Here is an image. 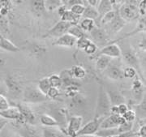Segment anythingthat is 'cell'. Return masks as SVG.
I'll list each match as a JSON object with an SVG mask.
<instances>
[{
    "mask_svg": "<svg viewBox=\"0 0 146 137\" xmlns=\"http://www.w3.org/2000/svg\"><path fill=\"white\" fill-rule=\"evenodd\" d=\"M111 103L109 99V97L106 91L105 87L101 84L98 89V99L95 111L94 118H101V117H107L110 114V108Z\"/></svg>",
    "mask_w": 146,
    "mask_h": 137,
    "instance_id": "6da1fadb",
    "label": "cell"
},
{
    "mask_svg": "<svg viewBox=\"0 0 146 137\" xmlns=\"http://www.w3.org/2000/svg\"><path fill=\"white\" fill-rule=\"evenodd\" d=\"M118 14L124 22H131L138 19L140 16L137 6L131 4L129 1H125L118 9Z\"/></svg>",
    "mask_w": 146,
    "mask_h": 137,
    "instance_id": "7a4b0ae2",
    "label": "cell"
},
{
    "mask_svg": "<svg viewBox=\"0 0 146 137\" xmlns=\"http://www.w3.org/2000/svg\"><path fill=\"white\" fill-rule=\"evenodd\" d=\"M23 97L25 101L29 103H41L48 99L46 96L42 93L37 88L33 86L25 88L23 93Z\"/></svg>",
    "mask_w": 146,
    "mask_h": 137,
    "instance_id": "3957f363",
    "label": "cell"
},
{
    "mask_svg": "<svg viewBox=\"0 0 146 137\" xmlns=\"http://www.w3.org/2000/svg\"><path fill=\"white\" fill-rule=\"evenodd\" d=\"M106 117L101 118H94L93 120L87 122L84 126H83L79 131L76 136H84V135H95L100 129V125L102 122L103 121Z\"/></svg>",
    "mask_w": 146,
    "mask_h": 137,
    "instance_id": "277c9868",
    "label": "cell"
},
{
    "mask_svg": "<svg viewBox=\"0 0 146 137\" xmlns=\"http://www.w3.org/2000/svg\"><path fill=\"white\" fill-rule=\"evenodd\" d=\"M99 55H106L111 58H119L121 57V48L116 43H109L93 55L91 58H96Z\"/></svg>",
    "mask_w": 146,
    "mask_h": 137,
    "instance_id": "5b68a950",
    "label": "cell"
},
{
    "mask_svg": "<svg viewBox=\"0 0 146 137\" xmlns=\"http://www.w3.org/2000/svg\"><path fill=\"white\" fill-rule=\"evenodd\" d=\"M83 118L81 116L75 115L71 117L68 121L67 127L65 130L66 135L70 137H76L78 132L82 127Z\"/></svg>",
    "mask_w": 146,
    "mask_h": 137,
    "instance_id": "8992f818",
    "label": "cell"
},
{
    "mask_svg": "<svg viewBox=\"0 0 146 137\" xmlns=\"http://www.w3.org/2000/svg\"><path fill=\"white\" fill-rule=\"evenodd\" d=\"M72 26L71 24L60 21L56 24L50 28L48 31L43 35V37H60L68 32L69 28Z\"/></svg>",
    "mask_w": 146,
    "mask_h": 137,
    "instance_id": "52a82bcc",
    "label": "cell"
},
{
    "mask_svg": "<svg viewBox=\"0 0 146 137\" xmlns=\"http://www.w3.org/2000/svg\"><path fill=\"white\" fill-rule=\"evenodd\" d=\"M90 36L92 37L94 44L98 46H106V45H108V34L106 33V32L105 31V29L100 28V27L95 26L94 28L90 32Z\"/></svg>",
    "mask_w": 146,
    "mask_h": 137,
    "instance_id": "ba28073f",
    "label": "cell"
},
{
    "mask_svg": "<svg viewBox=\"0 0 146 137\" xmlns=\"http://www.w3.org/2000/svg\"><path fill=\"white\" fill-rule=\"evenodd\" d=\"M15 106L17 107L20 111L24 123H28L31 125L35 124L36 116H35L34 112L29 106H28L25 104H22V103H16L15 104Z\"/></svg>",
    "mask_w": 146,
    "mask_h": 137,
    "instance_id": "9c48e42d",
    "label": "cell"
},
{
    "mask_svg": "<svg viewBox=\"0 0 146 137\" xmlns=\"http://www.w3.org/2000/svg\"><path fill=\"white\" fill-rule=\"evenodd\" d=\"M5 84L9 93L12 96L17 97L23 92L21 82L16 79L13 75H7L5 79Z\"/></svg>",
    "mask_w": 146,
    "mask_h": 137,
    "instance_id": "30bf717a",
    "label": "cell"
},
{
    "mask_svg": "<svg viewBox=\"0 0 146 137\" xmlns=\"http://www.w3.org/2000/svg\"><path fill=\"white\" fill-rule=\"evenodd\" d=\"M123 116L119 114H110L106 117L103 121L102 122L100 125V129H109V128H115L118 127L120 125L125 122Z\"/></svg>",
    "mask_w": 146,
    "mask_h": 137,
    "instance_id": "8fae6325",
    "label": "cell"
},
{
    "mask_svg": "<svg viewBox=\"0 0 146 137\" xmlns=\"http://www.w3.org/2000/svg\"><path fill=\"white\" fill-rule=\"evenodd\" d=\"M131 93L132 98L139 104L145 98V87L142 81L138 77H136V79H134L132 82Z\"/></svg>",
    "mask_w": 146,
    "mask_h": 137,
    "instance_id": "7c38bea8",
    "label": "cell"
},
{
    "mask_svg": "<svg viewBox=\"0 0 146 137\" xmlns=\"http://www.w3.org/2000/svg\"><path fill=\"white\" fill-rule=\"evenodd\" d=\"M0 116L7 120H14L16 122V123H20V124L24 123L21 113L18 110V108L15 105H12V106L11 105L8 109H7L5 111H0Z\"/></svg>",
    "mask_w": 146,
    "mask_h": 137,
    "instance_id": "4fadbf2b",
    "label": "cell"
},
{
    "mask_svg": "<svg viewBox=\"0 0 146 137\" xmlns=\"http://www.w3.org/2000/svg\"><path fill=\"white\" fill-rule=\"evenodd\" d=\"M17 132H19L22 137H42L38 129L34 125L28 123H18Z\"/></svg>",
    "mask_w": 146,
    "mask_h": 137,
    "instance_id": "5bb4252c",
    "label": "cell"
},
{
    "mask_svg": "<svg viewBox=\"0 0 146 137\" xmlns=\"http://www.w3.org/2000/svg\"><path fill=\"white\" fill-rule=\"evenodd\" d=\"M121 56H123L124 61L129 65V67H131L136 70L140 68L138 58L136 56V53L131 49L126 47L123 50H121Z\"/></svg>",
    "mask_w": 146,
    "mask_h": 137,
    "instance_id": "9a60e30c",
    "label": "cell"
},
{
    "mask_svg": "<svg viewBox=\"0 0 146 137\" xmlns=\"http://www.w3.org/2000/svg\"><path fill=\"white\" fill-rule=\"evenodd\" d=\"M105 74L110 79H115V80H119L123 78L122 68L119 65H117L116 63H113L112 62L108 66V68L105 70Z\"/></svg>",
    "mask_w": 146,
    "mask_h": 137,
    "instance_id": "2e32d148",
    "label": "cell"
},
{
    "mask_svg": "<svg viewBox=\"0 0 146 137\" xmlns=\"http://www.w3.org/2000/svg\"><path fill=\"white\" fill-rule=\"evenodd\" d=\"M105 89L109 97V99L112 106H117L120 104L125 103V97L119 90L115 89H106V88Z\"/></svg>",
    "mask_w": 146,
    "mask_h": 137,
    "instance_id": "e0dca14e",
    "label": "cell"
},
{
    "mask_svg": "<svg viewBox=\"0 0 146 137\" xmlns=\"http://www.w3.org/2000/svg\"><path fill=\"white\" fill-rule=\"evenodd\" d=\"M76 41L77 39L76 37H74L67 32L66 34L58 37L55 42H53L52 45L55 46H64V47L71 48L76 45Z\"/></svg>",
    "mask_w": 146,
    "mask_h": 137,
    "instance_id": "ac0fdd59",
    "label": "cell"
},
{
    "mask_svg": "<svg viewBox=\"0 0 146 137\" xmlns=\"http://www.w3.org/2000/svg\"><path fill=\"white\" fill-rule=\"evenodd\" d=\"M126 24V22L123 21L120 16H119V14L117 13V15L115 16V18L114 19V21H111L110 24H108L107 25H106L105 27H107V31L106 33L108 34H116L123 28V26Z\"/></svg>",
    "mask_w": 146,
    "mask_h": 137,
    "instance_id": "d6986e66",
    "label": "cell"
},
{
    "mask_svg": "<svg viewBox=\"0 0 146 137\" xmlns=\"http://www.w3.org/2000/svg\"><path fill=\"white\" fill-rule=\"evenodd\" d=\"M66 136L65 132L58 126H44L42 128V137H66Z\"/></svg>",
    "mask_w": 146,
    "mask_h": 137,
    "instance_id": "ffe728a7",
    "label": "cell"
},
{
    "mask_svg": "<svg viewBox=\"0 0 146 137\" xmlns=\"http://www.w3.org/2000/svg\"><path fill=\"white\" fill-rule=\"evenodd\" d=\"M30 7H31L32 12L37 17L42 16L46 11L44 0L30 1Z\"/></svg>",
    "mask_w": 146,
    "mask_h": 137,
    "instance_id": "44dd1931",
    "label": "cell"
},
{
    "mask_svg": "<svg viewBox=\"0 0 146 137\" xmlns=\"http://www.w3.org/2000/svg\"><path fill=\"white\" fill-rule=\"evenodd\" d=\"M59 76H60L61 80H62V85H64L66 87H69V86H72V85H77V86H80L77 84V82H76V79H75L72 76L70 69L63 71L60 73Z\"/></svg>",
    "mask_w": 146,
    "mask_h": 137,
    "instance_id": "7402d4cb",
    "label": "cell"
},
{
    "mask_svg": "<svg viewBox=\"0 0 146 137\" xmlns=\"http://www.w3.org/2000/svg\"><path fill=\"white\" fill-rule=\"evenodd\" d=\"M97 10L98 12L99 17L98 20H100L102 16L113 10V6L110 0H101L97 7Z\"/></svg>",
    "mask_w": 146,
    "mask_h": 137,
    "instance_id": "603a6c76",
    "label": "cell"
},
{
    "mask_svg": "<svg viewBox=\"0 0 146 137\" xmlns=\"http://www.w3.org/2000/svg\"><path fill=\"white\" fill-rule=\"evenodd\" d=\"M0 48L5 50L9 52H18L20 51V48L16 46L13 42H11L7 38L0 34Z\"/></svg>",
    "mask_w": 146,
    "mask_h": 137,
    "instance_id": "cb8c5ba5",
    "label": "cell"
},
{
    "mask_svg": "<svg viewBox=\"0 0 146 137\" xmlns=\"http://www.w3.org/2000/svg\"><path fill=\"white\" fill-rule=\"evenodd\" d=\"M29 50L34 57L40 58L46 53V48L42 44H39L37 42H33L29 46Z\"/></svg>",
    "mask_w": 146,
    "mask_h": 137,
    "instance_id": "d4e9b609",
    "label": "cell"
},
{
    "mask_svg": "<svg viewBox=\"0 0 146 137\" xmlns=\"http://www.w3.org/2000/svg\"><path fill=\"white\" fill-rule=\"evenodd\" d=\"M96 58H97L96 68L99 71H105L108 68V66L113 60V58H110L106 55H99V56L96 57Z\"/></svg>",
    "mask_w": 146,
    "mask_h": 137,
    "instance_id": "484cf974",
    "label": "cell"
},
{
    "mask_svg": "<svg viewBox=\"0 0 146 137\" xmlns=\"http://www.w3.org/2000/svg\"><path fill=\"white\" fill-rule=\"evenodd\" d=\"M40 122L43 126H47V127H51V126H58L59 124L57 120L52 117L51 115L48 114H42L40 116Z\"/></svg>",
    "mask_w": 146,
    "mask_h": 137,
    "instance_id": "4316f807",
    "label": "cell"
},
{
    "mask_svg": "<svg viewBox=\"0 0 146 137\" xmlns=\"http://www.w3.org/2000/svg\"><path fill=\"white\" fill-rule=\"evenodd\" d=\"M80 16L73 14L70 10H67L63 16H61V21L71 24L72 25H77L80 23Z\"/></svg>",
    "mask_w": 146,
    "mask_h": 137,
    "instance_id": "83f0119b",
    "label": "cell"
},
{
    "mask_svg": "<svg viewBox=\"0 0 146 137\" xmlns=\"http://www.w3.org/2000/svg\"><path fill=\"white\" fill-rule=\"evenodd\" d=\"M82 16L84 17V19H90L95 21V20L98 19L99 15L96 7L88 5L87 7H85Z\"/></svg>",
    "mask_w": 146,
    "mask_h": 137,
    "instance_id": "f1b7e54d",
    "label": "cell"
},
{
    "mask_svg": "<svg viewBox=\"0 0 146 137\" xmlns=\"http://www.w3.org/2000/svg\"><path fill=\"white\" fill-rule=\"evenodd\" d=\"M70 70L72 76L76 79H84L86 75V70L81 66H73Z\"/></svg>",
    "mask_w": 146,
    "mask_h": 137,
    "instance_id": "f546056e",
    "label": "cell"
},
{
    "mask_svg": "<svg viewBox=\"0 0 146 137\" xmlns=\"http://www.w3.org/2000/svg\"><path fill=\"white\" fill-rule=\"evenodd\" d=\"M36 88L39 89V91L42 93L46 96L49 89L51 88L50 84V81H49V78L48 77H45V78H42V79H40L38 81V84H37V87Z\"/></svg>",
    "mask_w": 146,
    "mask_h": 137,
    "instance_id": "4dcf8cb0",
    "label": "cell"
},
{
    "mask_svg": "<svg viewBox=\"0 0 146 137\" xmlns=\"http://www.w3.org/2000/svg\"><path fill=\"white\" fill-rule=\"evenodd\" d=\"M80 28L83 30L84 32H90L92 31L94 28V27L96 26L95 21L90 19H83L82 21L80 22Z\"/></svg>",
    "mask_w": 146,
    "mask_h": 137,
    "instance_id": "1f68e13d",
    "label": "cell"
},
{
    "mask_svg": "<svg viewBox=\"0 0 146 137\" xmlns=\"http://www.w3.org/2000/svg\"><path fill=\"white\" fill-rule=\"evenodd\" d=\"M68 34L72 35L74 37H76L77 40L81 38V37H86L85 36V32L80 28V27L77 25H72V26L69 28L68 31Z\"/></svg>",
    "mask_w": 146,
    "mask_h": 137,
    "instance_id": "d6a6232c",
    "label": "cell"
},
{
    "mask_svg": "<svg viewBox=\"0 0 146 137\" xmlns=\"http://www.w3.org/2000/svg\"><path fill=\"white\" fill-rule=\"evenodd\" d=\"M0 137H22L19 132L15 129L9 127L8 125L5 126L0 132Z\"/></svg>",
    "mask_w": 146,
    "mask_h": 137,
    "instance_id": "836d02e7",
    "label": "cell"
},
{
    "mask_svg": "<svg viewBox=\"0 0 146 137\" xmlns=\"http://www.w3.org/2000/svg\"><path fill=\"white\" fill-rule=\"evenodd\" d=\"M117 13H118V10H112L110 11H109L108 13H106V15H104V16H102V17L99 20L101 24H102V25H104V26L107 25V24H110L111 21H114V19L115 18Z\"/></svg>",
    "mask_w": 146,
    "mask_h": 137,
    "instance_id": "e575fe53",
    "label": "cell"
},
{
    "mask_svg": "<svg viewBox=\"0 0 146 137\" xmlns=\"http://www.w3.org/2000/svg\"><path fill=\"white\" fill-rule=\"evenodd\" d=\"M63 5L62 1L59 0H48L45 1V7H46V10L52 11L58 9L60 6Z\"/></svg>",
    "mask_w": 146,
    "mask_h": 137,
    "instance_id": "d590c367",
    "label": "cell"
},
{
    "mask_svg": "<svg viewBox=\"0 0 146 137\" xmlns=\"http://www.w3.org/2000/svg\"><path fill=\"white\" fill-rule=\"evenodd\" d=\"M48 78H49V81H50V84L51 87L58 89L60 86H62V80H61L59 75L53 74Z\"/></svg>",
    "mask_w": 146,
    "mask_h": 137,
    "instance_id": "8d00e7d4",
    "label": "cell"
},
{
    "mask_svg": "<svg viewBox=\"0 0 146 137\" xmlns=\"http://www.w3.org/2000/svg\"><path fill=\"white\" fill-rule=\"evenodd\" d=\"M79 93H80V88L77 85H72V86L67 87L66 89V95L72 98L80 94Z\"/></svg>",
    "mask_w": 146,
    "mask_h": 137,
    "instance_id": "74e56055",
    "label": "cell"
},
{
    "mask_svg": "<svg viewBox=\"0 0 146 137\" xmlns=\"http://www.w3.org/2000/svg\"><path fill=\"white\" fill-rule=\"evenodd\" d=\"M123 78L125 77L127 79H133L136 76V70L131 67H127L125 68L124 70H123Z\"/></svg>",
    "mask_w": 146,
    "mask_h": 137,
    "instance_id": "f35d334b",
    "label": "cell"
},
{
    "mask_svg": "<svg viewBox=\"0 0 146 137\" xmlns=\"http://www.w3.org/2000/svg\"><path fill=\"white\" fill-rule=\"evenodd\" d=\"M84 8H85V7L84 6V4H76V5L72 6L69 10L71 11L73 14H75L76 16H81L83 15Z\"/></svg>",
    "mask_w": 146,
    "mask_h": 137,
    "instance_id": "ab89813d",
    "label": "cell"
},
{
    "mask_svg": "<svg viewBox=\"0 0 146 137\" xmlns=\"http://www.w3.org/2000/svg\"><path fill=\"white\" fill-rule=\"evenodd\" d=\"M123 118H124L126 122H133L135 121L136 118V112L132 110H128L126 113L123 114Z\"/></svg>",
    "mask_w": 146,
    "mask_h": 137,
    "instance_id": "60d3db41",
    "label": "cell"
},
{
    "mask_svg": "<svg viewBox=\"0 0 146 137\" xmlns=\"http://www.w3.org/2000/svg\"><path fill=\"white\" fill-rule=\"evenodd\" d=\"M92 42L90 39H89L88 37H81V38H80L78 39L77 41H76V45L77 46V47L79 49H81V50H84L85 47L89 45L90 42Z\"/></svg>",
    "mask_w": 146,
    "mask_h": 137,
    "instance_id": "b9f144b4",
    "label": "cell"
},
{
    "mask_svg": "<svg viewBox=\"0 0 146 137\" xmlns=\"http://www.w3.org/2000/svg\"><path fill=\"white\" fill-rule=\"evenodd\" d=\"M10 103L5 95L0 94V111H3L10 107Z\"/></svg>",
    "mask_w": 146,
    "mask_h": 137,
    "instance_id": "7bdbcfd3",
    "label": "cell"
},
{
    "mask_svg": "<svg viewBox=\"0 0 146 137\" xmlns=\"http://www.w3.org/2000/svg\"><path fill=\"white\" fill-rule=\"evenodd\" d=\"M84 52L86 53L87 54L89 55H94L96 53H97V50H98V46L94 44V42H91L89 43V45L85 47V49L84 50Z\"/></svg>",
    "mask_w": 146,
    "mask_h": 137,
    "instance_id": "ee69618b",
    "label": "cell"
},
{
    "mask_svg": "<svg viewBox=\"0 0 146 137\" xmlns=\"http://www.w3.org/2000/svg\"><path fill=\"white\" fill-rule=\"evenodd\" d=\"M60 94V93H59V90L57 88H54V87H51L49 91H48V93H47L46 97H49V98H52V99H54V98H56L58 97V96Z\"/></svg>",
    "mask_w": 146,
    "mask_h": 137,
    "instance_id": "f6af8a7d",
    "label": "cell"
},
{
    "mask_svg": "<svg viewBox=\"0 0 146 137\" xmlns=\"http://www.w3.org/2000/svg\"><path fill=\"white\" fill-rule=\"evenodd\" d=\"M137 7H138V11H139L140 15H141L142 16H145V11H146L145 1H144V0L140 1L139 4H138V6H137Z\"/></svg>",
    "mask_w": 146,
    "mask_h": 137,
    "instance_id": "bcb514c9",
    "label": "cell"
},
{
    "mask_svg": "<svg viewBox=\"0 0 146 137\" xmlns=\"http://www.w3.org/2000/svg\"><path fill=\"white\" fill-rule=\"evenodd\" d=\"M136 136L137 137H146V126L145 123L141 124L139 130L136 132Z\"/></svg>",
    "mask_w": 146,
    "mask_h": 137,
    "instance_id": "7dc6e473",
    "label": "cell"
},
{
    "mask_svg": "<svg viewBox=\"0 0 146 137\" xmlns=\"http://www.w3.org/2000/svg\"><path fill=\"white\" fill-rule=\"evenodd\" d=\"M118 107V111H119V115H123L124 113H126L127 111H128V106L126 105L125 103H123V104H120V105H117Z\"/></svg>",
    "mask_w": 146,
    "mask_h": 137,
    "instance_id": "c3c4849f",
    "label": "cell"
},
{
    "mask_svg": "<svg viewBox=\"0 0 146 137\" xmlns=\"http://www.w3.org/2000/svg\"><path fill=\"white\" fill-rule=\"evenodd\" d=\"M136 136V132H126V133H122V134H119V135H115V136H112L109 137H132Z\"/></svg>",
    "mask_w": 146,
    "mask_h": 137,
    "instance_id": "681fc988",
    "label": "cell"
},
{
    "mask_svg": "<svg viewBox=\"0 0 146 137\" xmlns=\"http://www.w3.org/2000/svg\"><path fill=\"white\" fill-rule=\"evenodd\" d=\"M8 124V120H7L5 118H3V117L0 116V132L3 130V128Z\"/></svg>",
    "mask_w": 146,
    "mask_h": 137,
    "instance_id": "f907efd6",
    "label": "cell"
},
{
    "mask_svg": "<svg viewBox=\"0 0 146 137\" xmlns=\"http://www.w3.org/2000/svg\"><path fill=\"white\" fill-rule=\"evenodd\" d=\"M99 2L100 1H98V0H88L87 1L88 5L91 6V7H96V8H97V7L98 5Z\"/></svg>",
    "mask_w": 146,
    "mask_h": 137,
    "instance_id": "816d5d0a",
    "label": "cell"
},
{
    "mask_svg": "<svg viewBox=\"0 0 146 137\" xmlns=\"http://www.w3.org/2000/svg\"><path fill=\"white\" fill-rule=\"evenodd\" d=\"M67 10H68V8H67V7H65V6L63 4V5L60 6V7L58 8V12L59 16H62L63 14H64V12H65V11H66Z\"/></svg>",
    "mask_w": 146,
    "mask_h": 137,
    "instance_id": "f5cc1de1",
    "label": "cell"
},
{
    "mask_svg": "<svg viewBox=\"0 0 146 137\" xmlns=\"http://www.w3.org/2000/svg\"><path fill=\"white\" fill-rule=\"evenodd\" d=\"M6 63V59L4 58H3L2 56H0V67L4 66V64Z\"/></svg>",
    "mask_w": 146,
    "mask_h": 137,
    "instance_id": "db71d44e",
    "label": "cell"
},
{
    "mask_svg": "<svg viewBox=\"0 0 146 137\" xmlns=\"http://www.w3.org/2000/svg\"><path fill=\"white\" fill-rule=\"evenodd\" d=\"M76 137H99L96 135H84V136H79Z\"/></svg>",
    "mask_w": 146,
    "mask_h": 137,
    "instance_id": "11a10c76",
    "label": "cell"
},
{
    "mask_svg": "<svg viewBox=\"0 0 146 137\" xmlns=\"http://www.w3.org/2000/svg\"><path fill=\"white\" fill-rule=\"evenodd\" d=\"M0 94L2 95H5V91H4V89L0 86Z\"/></svg>",
    "mask_w": 146,
    "mask_h": 137,
    "instance_id": "9f6ffc18",
    "label": "cell"
}]
</instances>
